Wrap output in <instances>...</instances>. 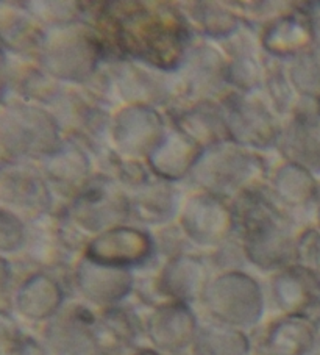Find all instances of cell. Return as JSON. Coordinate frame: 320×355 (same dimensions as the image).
Returning a JSON list of instances; mask_svg holds the SVG:
<instances>
[{"instance_id": "cell-1", "label": "cell", "mask_w": 320, "mask_h": 355, "mask_svg": "<svg viewBox=\"0 0 320 355\" xmlns=\"http://www.w3.org/2000/svg\"><path fill=\"white\" fill-rule=\"evenodd\" d=\"M102 17L112 27L122 53L133 60L164 72L177 69L186 60L189 30L177 11L124 3L105 10Z\"/></svg>"}, {"instance_id": "cell-2", "label": "cell", "mask_w": 320, "mask_h": 355, "mask_svg": "<svg viewBox=\"0 0 320 355\" xmlns=\"http://www.w3.org/2000/svg\"><path fill=\"white\" fill-rule=\"evenodd\" d=\"M233 216L242 238V252L251 265L264 271H276L286 268L295 257L287 219L267 196L256 189L239 194Z\"/></svg>"}, {"instance_id": "cell-3", "label": "cell", "mask_w": 320, "mask_h": 355, "mask_svg": "<svg viewBox=\"0 0 320 355\" xmlns=\"http://www.w3.org/2000/svg\"><path fill=\"white\" fill-rule=\"evenodd\" d=\"M214 322L235 329H250L264 315L261 285L250 274L230 269L208 282L202 297Z\"/></svg>"}, {"instance_id": "cell-4", "label": "cell", "mask_w": 320, "mask_h": 355, "mask_svg": "<svg viewBox=\"0 0 320 355\" xmlns=\"http://www.w3.org/2000/svg\"><path fill=\"white\" fill-rule=\"evenodd\" d=\"M261 171L263 166L258 157L242 146L224 141L203 149L190 173L206 193L224 199L231 193L239 196L250 189V183H254Z\"/></svg>"}, {"instance_id": "cell-5", "label": "cell", "mask_w": 320, "mask_h": 355, "mask_svg": "<svg viewBox=\"0 0 320 355\" xmlns=\"http://www.w3.org/2000/svg\"><path fill=\"white\" fill-rule=\"evenodd\" d=\"M71 215L80 227L102 234L119 225L130 215V199L109 179L89 180L72 200Z\"/></svg>"}, {"instance_id": "cell-6", "label": "cell", "mask_w": 320, "mask_h": 355, "mask_svg": "<svg viewBox=\"0 0 320 355\" xmlns=\"http://www.w3.org/2000/svg\"><path fill=\"white\" fill-rule=\"evenodd\" d=\"M100 52V42L94 32L69 24L47 46V67L60 78L80 82L94 74Z\"/></svg>"}, {"instance_id": "cell-7", "label": "cell", "mask_w": 320, "mask_h": 355, "mask_svg": "<svg viewBox=\"0 0 320 355\" xmlns=\"http://www.w3.org/2000/svg\"><path fill=\"white\" fill-rule=\"evenodd\" d=\"M153 254V241L144 230L116 225L86 244L85 257L96 263L132 269L144 265Z\"/></svg>"}, {"instance_id": "cell-8", "label": "cell", "mask_w": 320, "mask_h": 355, "mask_svg": "<svg viewBox=\"0 0 320 355\" xmlns=\"http://www.w3.org/2000/svg\"><path fill=\"white\" fill-rule=\"evenodd\" d=\"M229 137L242 148H269L278 132L274 114L260 101L231 96L222 107Z\"/></svg>"}, {"instance_id": "cell-9", "label": "cell", "mask_w": 320, "mask_h": 355, "mask_svg": "<svg viewBox=\"0 0 320 355\" xmlns=\"http://www.w3.org/2000/svg\"><path fill=\"white\" fill-rule=\"evenodd\" d=\"M181 225L190 241L200 246H217L235 229L233 208L214 194H197L184 205Z\"/></svg>"}, {"instance_id": "cell-10", "label": "cell", "mask_w": 320, "mask_h": 355, "mask_svg": "<svg viewBox=\"0 0 320 355\" xmlns=\"http://www.w3.org/2000/svg\"><path fill=\"white\" fill-rule=\"evenodd\" d=\"M73 284L86 301L102 309H112L130 295L134 279L130 269L96 263L83 257L73 271Z\"/></svg>"}, {"instance_id": "cell-11", "label": "cell", "mask_w": 320, "mask_h": 355, "mask_svg": "<svg viewBox=\"0 0 320 355\" xmlns=\"http://www.w3.org/2000/svg\"><path fill=\"white\" fill-rule=\"evenodd\" d=\"M112 135L122 154L149 157L166 137L164 124L155 108L144 103L128 107L116 116Z\"/></svg>"}, {"instance_id": "cell-12", "label": "cell", "mask_w": 320, "mask_h": 355, "mask_svg": "<svg viewBox=\"0 0 320 355\" xmlns=\"http://www.w3.org/2000/svg\"><path fill=\"white\" fill-rule=\"evenodd\" d=\"M199 322L189 304L164 302L152 311L145 321L147 338L158 352L181 354L193 347Z\"/></svg>"}, {"instance_id": "cell-13", "label": "cell", "mask_w": 320, "mask_h": 355, "mask_svg": "<svg viewBox=\"0 0 320 355\" xmlns=\"http://www.w3.org/2000/svg\"><path fill=\"white\" fill-rule=\"evenodd\" d=\"M97 318L88 309L75 307L48 321L47 346L57 355H100L96 336Z\"/></svg>"}, {"instance_id": "cell-14", "label": "cell", "mask_w": 320, "mask_h": 355, "mask_svg": "<svg viewBox=\"0 0 320 355\" xmlns=\"http://www.w3.org/2000/svg\"><path fill=\"white\" fill-rule=\"evenodd\" d=\"M208 282V269L202 259L177 254L159 271L157 288L168 302L190 304L203 297Z\"/></svg>"}, {"instance_id": "cell-15", "label": "cell", "mask_w": 320, "mask_h": 355, "mask_svg": "<svg viewBox=\"0 0 320 355\" xmlns=\"http://www.w3.org/2000/svg\"><path fill=\"white\" fill-rule=\"evenodd\" d=\"M64 291L60 282L46 272H36L16 293L17 311L30 321H51L63 310Z\"/></svg>"}, {"instance_id": "cell-16", "label": "cell", "mask_w": 320, "mask_h": 355, "mask_svg": "<svg viewBox=\"0 0 320 355\" xmlns=\"http://www.w3.org/2000/svg\"><path fill=\"white\" fill-rule=\"evenodd\" d=\"M272 296L286 315H305L320 297V282L299 265L286 266L272 280Z\"/></svg>"}, {"instance_id": "cell-17", "label": "cell", "mask_w": 320, "mask_h": 355, "mask_svg": "<svg viewBox=\"0 0 320 355\" xmlns=\"http://www.w3.org/2000/svg\"><path fill=\"white\" fill-rule=\"evenodd\" d=\"M202 152L203 148L199 143L175 128L174 132L166 133L158 148L147 158L153 173L166 182H170L190 173Z\"/></svg>"}, {"instance_id": "cell-18", "label": "cell", "mask_w": 320, "mask_h": 355, "mask_svg": "<svg viewBox=\"0 0 320 355\" xmlns=\"http://www.w3.org/2000/svg\"><path fill=\"white\" fill-rule=\"evenodd\" d=\"M316 343V326L306 315H286L270 326L264 340L267 355H308Z\"/></svg>"}, {"instance_id": "cell-19", "label": "cell", "mask_w": 320, "mask_h": 355, "mask_svg": "<svg viewBox=\"0 0 320 355\" xmlns=\"http://www.w3.org/2000/svg\"><path fill=\"white\" fill-rule=\"evenodd\" d=\"M283 150L292 163L320 171V118L316 113L297 114L286 128Z\"/></svg>"}, {"instance_id": "cell-20", "label": "cell", "mask_w": 320, "mask_h": 355, "mask_svg": "<svg viewBox=\"0 0 320 355\" xmlns=\"http://www.w3.org/2000/svg\"><path fill=\"white\" fill-rule=\"evenodd\" d=\"M312 40V24L305 16L287 15L275 19L264 30L263 47L275 58L291 57L308 51Z\"/></svg>"}, {"instance_id": "cell-21", "label": "cell", "mask_w": 320, "mask_h": 355, "mask_svg": "<svg viewBox=\"0 0 320 355\" xmlns=\"http://www.w3.org/2000/svg\"><path fill=\"white\" fill-rule=\"evenodd\" d=\"M190 351L193 355H251V343L244 330L213 322L199 327Z\"/></svg>"}, {"instance_id": "cell-22", "label": "cell", "mask_w": 320, "mask_h": 355, "mask_svg": "<svg viewBox=\"0 0 320 355\" xmlns=\"http://www.w3.org/2000/svg\"><path fill=\"white\" fill-rule=\"evenodd\" d=\"M141 191L130 200V213L141 223L161 224L175 210V189L168 182L143 183Z\"/></svg>"}, {"instance_id": "cell-23", "label": "cell", "mask_w": 320, "mask_h": 355, "mask_svg": "<svg viewBox=\"0 0 320 355\" xmlns=\"http://www.w3.org/2000/svg\"><path fill=\"white\" fill-rule=\"evenodd\" d=\"M139 327L130 311L122 307H112L103 310L96 321V336L98 351H113L132 345L138 336Z\"/></svg>"}, {"instance_id": "cell-24", "label": "cell", "mask_w": 320, "mask_h": 355, "mask_svg": "<svg viewBox=\"0 0 320 355\" xmlns=\"http://www.w3.org/2000/svg\"><path fill=\"white\" fill-rule=\"evenodd\" d=\"M272 191L283 204L289 207H301L312 200L317 193V185L306 168L289 163L280 168L278 173L275 174Z\"/></svg>"}, {"instance_id": "cell-25", "label": "cell", "mask_w": 320, "mask_h": 355, "mask_svg": "<svg viewBox=\"0 0 320 355\" xmlns=\"http://www.w3.org/2000/svg\"><path fill=\"white\" fill-rule=\"evenodd\" d=\"M289 78L301 96L320 107V47L308 49L297 55Z\"/></svg>"}, {"instance_id": "cell-26", "label": "cell", "mask_w": 320, "mask_h": 355, "mask_svg": "<svg viewBox=\"0 0 320 355\" xmlns=\"http://www.w3.org/2000/svg\"><path fill=\"white\" fill-rule=\"evenodd\" d=\"M195 7L193 10L194 19L208 35L226 36L238 28V17L231 11L208 3H200Z\"/></svg>"}, {"instance_id": "cell-27", "label": "cell", "mask_w": 320, "mask_h": 355, "mask_svg": "<svg viewBox=\"0 0 320 355\" xmlns=\"http://www.w3.org/2000/svg\"><path fill=\"white\" fill-rule=\"evenodd\" d=\"M295 259L300 268L306 269L320 282V234L306 232L295 243Z\"/></svg>"}, {"instance_id": "cell-28", "label": "cell", "mask_w": 320, "mask_h": 355, "mask_svg": "<svg viewBox=\"0 0 320 355\" xmlns=\"http://www.w3.org/2000/svg\"><path fill=\"white\" fill-rule=\"evenodd\" d=\"M26 235L22 224L13 216H0V250L15 252L21 249Z\"/></svg>"}, {"instance_id": "cell-29", "label": "cell", "mask_w": 320, "mask_h": 355, "mask_svg": "<svg viewBox=\"0 0 320 355\" xmlns=\"http://www.w3.org/2000/svg\"><path fill=\"white\" fill-rule=\"evenodd\" d=\"M22 334L13 318L0 310V355H11L21 345Z\"/></svg>"}, {"instance_id": "cell-30", "label": "cell", "mask_w": 320, "mask_h": 355, "mask_svg": "<svg viewBox=\"0 0 320 355\" xmlns=\"http://www.w3.org/2000/svg\"><path fill=\"white\" fill-rule=\"evenodd\" d=\"M267 87L270 94H272V101L278 112L281 110H287L289 102H291V91H289V85L286 80V76L283 74L280 69H270L267 76Z\"/></svg>"}, {"instance_id": "cell-31", "label": "cell", "mask_w": 320, "mask_h": 355, "mask_svg": "<svg viewBox=\"0 0 320 355\" xmlns=\"http://www.w3.org/2000/svg\"><path fill=\"white\" fill-rule=\"evenodd\" d=\"M8 279H10L8 263L5 261L3 259H0V293H2L5 288H7Z\"/></svg>"}, {"instance_id": "cell-32", "label": "cell", "mask_w": 320, "mask_h": 355, "mask_svg": "<svg viewBox=\"0 0 320 355\" xmlns=\"http://www.w3.org/2000/svg\"><path fill=\"white\" fill-rule=\"evenodd\" d=\"M132 355H161L158 351H155V349H141V351L134 352Z\"/></svg>"}, {"instance_id": "cell-33", "label": "cell", "mask_w": 320, "mask_h": 355, "mask_svg": "<svg viewBox=\"0 0 320 355\" xmlns=\"http://www.w3.org/2000/svg\"><path fill=\"white\" fill-rule=\"evenodd\" d=\"M319 223H320V208H319Z\"/></svg>"}]
</instances>
